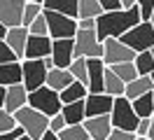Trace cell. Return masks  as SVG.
Here are the masks:
<instances>
[{"instance_id":"obj_10","label":"cell","mask_w":154,"mask_h":140,"mask_svg":"<svg viewBox=\"0 0 154 140\" xmlns=\"http://www.w3.org/2000/svg\"><path fill=\"white\" fill-rule=\"evenodd\" d=\"M28 0H0V21L7 28L23 26V9Z\"/></svg>"},{"instance_id":"obj_14","label":"cell","mask_w":154,"mask_h":140,"mask_svg":"<svg viewBox=\"0 0 154 140\" xmlns=\"http://www.w3.org/2000/svg\"><path fill=\"white\" fill-rule=\"evenodd\" d=\"M84 126H87L91 140H107V138H110V133H112V129H115V126H112V117H110V114L87 117Z\"/></svg>"},{"instance_id":"obj_25","label":"cell","mask_w":154,"mask_h":140,"mask_svg":"<svg viewBox=\"0 0 154 140\" xmlns=\"http://www.w3.org/2000/svg\"><path fill=\"white\" fill-rule=\"evenodd\" d=\"M133 107L138 112V117H152L154 114V91L143 93L133 101Z\"/></svg>"},{"instance_id":"obj_13","label":"cell","mask_w":154,"mask_h":140,"mask_svg":"<svg viewBox=\"0 0 154 140\" xmlns=\"http://www.w3.org/2000/svg\"><path fill=\"white\" fill-rule=\"evenodd\" d=\"M115 107V96L100 91V93H91L87 96V117H98V114H110Z\"/></svg>"},{"instance_id":"obj_3","label":"cell","mask_w":154,"mask_h":140,"mask_svg":"<svg viewBox=\"0 0 154 140\" xmlns=\"http://www.w3.org/2000/svg\"><path fill=\"white\" fill-rule=\"evenodd\" d=\"M28 105H33L35 110L45 112V114H49V117H54V114H58V112L63 110L61 91H56V89H51L49 84H45V86H40V89H35V91H30Z\"/></svg>"},{"instance_id":"obj_15","label":"cell","mask_w":154,"mask_h":140,"mask_svg":"<svg viewBox=\"0 0 154 140\" xmlns=\"http://www.w3.org/2000/svg\"><path fill=\"white\" fill-rule=\"evenodd\" d=\"M54 37L51 35H30L26 47V58H47L51 56Z\"/></svg>"},{"instance_id":"obj_32","label":"cell","mask_w":154,"mask_h":140,"mask_svg":"<svg viewBox=\"0 0 154 140\" xmlns=\"http://www.w3.org/2000/svg\"><path fill=\"white\" fill-rule=\"evenodd\" d=\"M28 30H30V35H49V21H47V17H45V12L28 26Z\"/></svg>"},{"instance_id":"obj_33","label":"cell","mask_w":154,"mask_h":140,"mask_svg":"<svg viewBox=\"0 0 154 140\" xmlns=\"http://www.w3.org/2000/svg\"><path fill=\"white\" fill-rule=\"evenodd\" d=\"M14 126H17V117H14V112H10L7 107H0V133L12 131Z\"/></svg>"},{"instance_id":"obj_18","label":"cell","mask_w":154,"mask_h":140,"mask_svg":"<svg viewBox=\"0 0 154 140\" xmlns=\"http://www.w3.org/2000/svg\"><path fill=\"white\" fill-rule=\"evenodd\" d=\"M23 82V65L21 61H10V63H0V84L12 86V84Z\"/></svg>"},{"instance_id":"obj_2","label":"cell","mask_w":154,"mask_h":140,"mask_svg":"<svg viewBox=\"0 0 154 140\" xmlns=\"http://www.w3.org/2000/svg\"><path fill=\"white\" fill-rule=\"evenodd\" d=\"M14 117H17V124H21L23 131L35 140H40L49 131V119H51V117L45 114V112H40V110H35L33 105L21 107L19 112H14Z\"/></svg>"},{"instance_id":"obj_37","label":"cell","mask_w":154,"mask_h":140,"mask_svg":"<svg viewBox=\"0 0 154 140\" xmlns=\"http://www.w3.org/2000/svg\"><path fill=\"white\" fill-rule=\"evenodd\" d=\"M66 126H68V121H66V117H63V112H58V114H54V117L49 119V129L56 131V133H61Z\"/></svg>"},{"instance_id":"obj_6","label":"cell","mask_w":154,"mask_h":140,"mask_svg":"<svg viewBox=\"0 0 154 140\" xmlns=\"http://www.w3.org/2000/svg\"><path fill=\"white\" fill-rule=\"evenodd\" d=\"M122 42L131 47L133 51H147L154 47V23L152 21H140L138 26H133L128 33L122 35Z\"/></svg>"},{"instance_id":"obj_51","label":"cell","mask_w":154,"mask_h":140,"mask_svg":"<svg viewBox=\"0 0 154 140\" xmlns=\"http://www.w3.org/2000/svg\"><path fill=\"white\" fill-rule=\"evenodd\" d=\"M152 79H154V73H152Z\"/></svg>"},{"instance_id":"obj_42","label":"cell","mask_w":154,"mask_h":140,"mask_svg":"<svg viewBox=\"0 0 154 140\" xmlns=\"http://www.w3.org/2000/svg\"><path fill=\"white\" fill-rule=\"evenodd\" d=\"M40 140H61V135H58L56 131H51V129H49V131H47V133H45V135H42Z\"/></svg>"},{"instance_id":"obj_47","label":"cell","mask_w":154,"mask_h":140,"mask_svg":"<svg viewBox=\"0 0 154 140\" xmlns=\"http://www.w3.org/2000/svg\"><path fill=\"white\" fill-rule=\"evenodd\" d=\"M135 140H154V138H149V135H138Z\"/></svg>"},{"instance_id":"obj_41","label":"cell","mask_w":154,"mask_h":140,"mask_svg":"<svg viewBox=\"0 0 154 140\" xmlns=\"http://www.w3.org/2000/svg\"><path fill=\"white\" fill-rule=\"evenodd\" d=\"M79 28H96V19H77Z\"/></svg>"},{"instance_id":"obj_44","label":"cell","mask_w":154,"mask_h":140,"mask_svg":"<svg viewBox=\"0 0 154 140\" xmlns=\"http://www.w3.org/2000/svg\"><path fill=\"white\" fill-rule=\"evenodd\" d=\"M7 30H10V28H7L2 21H0V40H5V37H7Z\"/></svg>"},{"instance_id":"obj_12","label":"cell","mask_w":154,"mask_h":140,"mask_svg":"<svg viewBox=\"0 0 154 140\" xmlns=\"http://www.w3.org/2000/svg\"><path fill=\"white\" fill-rule=\"evenodd\" d=\"M87 61H89V91H91V93L105 91V70H107V63L103 61V56H94V58H87Z\"/></svg>"},{"instance_id":"obj_50","label":"cell","mask_w":154,"mask_h":140,"mask_svg":"<svg viewBox=\"0 0 154 140\" xmlns=\"http://www.w3.org/2000/svg\"><path fill=\"white\" fill-rule=\"evenodd\" d=\"M152 54H154V47H152Z\"/></svg>"},{"instance_id":"obj_45","label":"cell","mask_w":154,"mask_h":140,"mask_svg":"<svg viewBox=\"0 0 154 140\" xmlns=\"http://www.w3.org/2000/svg\"><path fill=\"white\" fill-rule=\"evenodd\" d=\"M122 5L128 9V7H135V5H138V0H122Z\"/></svg>"},{"instance_id":"obj_43","label":"cell","mask_w":154,"mask_h":140,"mask_svg":"<svg viewBox=\"0 0 154 140\" xmlns=\"http://www.w3.org/2000/svg\"><path fill=\"white\" fill-rule=\"evenodd\" d=\"M5 98H7V86L0 84V107H5Z\"/></svg>"},{"instance_id":"obj_22","label":"cell","mask_w":154,"mask_h":140,"mask_svg":"<svg viewBox=\"0 0 154 140\" xmlns=\"http://www.w3.org/2000/svg\"><path fill=\"white\" fill-rule=\"evenodd\" d=\"M45 9H54V12H61V14H68V17H79V0H45L42 2Z\"/></svg>"},{"instance_id":"obj_28","label":"cell","mask_w":154,"mask_h":140,"mask_svg":"<svg viewBox=\"0 0 154 140\" xmlns=\"http://www.w3.org/2000/svg\"><path fill=\"white\" fill-rule=\"evenodd\" d=\"M58 135H61V140H89L91 138L84 124H68Z\"/></svg>"},{"instance_id":"obj_11","label":"cell","mask_w":154,"mask_h":140,"mask_svg":"<svg viewBox=\"0 0 154 140\" xmlns=\"http://www.w3.org/2000/svg\"><path fill=\"white\" fill-rule=\"evenodd\" d=\"M51 58H54V65H56V68H70L72 61H75V37L54 40Z\"/></svg>"},{"instance_id":"obj_4","label":"cell","mask_w":154,"mask_h":140,"mask_svg":"<svg viewBox=\"0 0 154 140\" xmlns=\"http://www.w3.org/2000/svg\"><path fill=\"white\" fill-rule=\"evenodd\" d=\"M112 117V126L115 129H124V131H135L140 124V117L133 107V101L126 96H117L115 98V107L110 112Z\"/></svg>"},{"instance_id":"obj_9","label":"cell","mask_w":154,"mask_h":140,"mask_svg":"<svg viewBox=\"0 0 154 140\" xmlns=\"http://www.w3.org/2000/svg\"><path fill=\"white\" fill-rule=\"evenodd\" d=\"M135 54L138 51H133L126 42H122V37H107V40H103V61L107 65L133 61Z\"/></svg>"},{"instance_id":"obj_1","label":"cell","mask_w":154,"mask_h":140,"mask_svg":"<svg viewBox=\"0 0 154 140\" xmlns=\"http://www.w3.org/2000/svg\"><path fill=\"white\" fill-rule=\"evenodd\" d=\"M140 21H143V17H140L138 5H135V7H128V9L122 7V9H112V12H103V14L96 19V30H98V37H100V40L122 37L133 26H138Z\"/></svg>"},{"instance_id":"obj_39","label":"cell","mask_w":154,"mask_h":140,"mask_svg":"<svg viewBox=\"0 0 154 140\" xmlns=\"http://www.w3.org/2000/svg\"><path fill=\"white\" fill-rule=\"evenodd\" d=\"M149 131H152V117H140V124H138L135 133L138 135H149Z\"/></svg>"},{"instance_id":"obj_7","label":"cell","mask_w":154,"mask_h":140,"mask_svg":"<svg viewBox=\"0 0 154 140\" xmlns=\"http://www.w3.org/2000/svg\"><path fill=\"white\" fill-rule=\"evenodd\" d=\"M75 56L94 58L103 56V40L98 37L96 28H79L75 35Z\"/></svg>"},{"instance_id":"obj_38","label":"cell","mask_w":154,"mask_h":140,"mask_svg":"<svg viewBox=\"0 0 154 140\" xmlns=\"http://www.w3.org/2000/svg\"><path fill=\"white\" fill-rule=\"evenodd\" d=\"M26 131H23V126L21 124H17L12 131H5V133H0V140H19L21 135H23Z\"/></svg>"},{"instance_id":"obj_36","label":"cell","mask_w":154,"mask_h":140,"mask_svg":"<svg viewBox=\"0 0 154 140\" xmlns=\"http://www.w3.org/2000/svg\"><path fill=\"white\" fill-rule=\"evenodd\" d=\"M135 138H138V133H135V131L112 129V133H110V138H107V140H135Z\"/></svg>"},{"instance_id":"obj_35","label":"cell","mask_w":154,"mask_h":140,"mask_svg":"<svg viewBox=\"0 0 154 140\" xmlns=\"http://www.w3.org/2000/svg\"><path fill=\"white\" fill-rule=\"evenodd\" d=\"M138 9H140L143 21H152V17H154V0H138Z\"/></svg>"},{"instance_id":"obj_52","label":"cell","mask_w":154,"mask_h":140,"mask_svg":"<svg viewBox=\"0 0 154 140\" xmlns=\"http://www.w3.org/2000/svg\"><path fill=\"white\" fill-rule=\"evenodd\" d=\"M152 23H154V17H152Z\"/></svg>"},{"instance_id":"obj_20","label":"cell","mask_w":154,"mask_h":140,"mask_svg":"<svg viewBox=\"0 0 154 140\" xmlns=\"http://www.w3.org/2000/svg\"><path fill=\"white\" fill-rule=\"evenodd\" d=\"M63 117L68 124H84L87 121V98L75 103H63Z\"/></svg>"},{"instance_id":"obj_34","label":"cell","mask_w":154,"mask_h":140,"mask_svg":"<svg viewBox=\"0 0 154 140\" xmlns=\"http://www.w3.org/2000/svg\"><path fill=\"white\" fill-rule=\"evenodd\" d=\"M10 61H21L17 51L7 45V40H0V63H10Z\"/></svg>"},{"instance_id":"obj_29","label":"cell","mask_w":154,"mask_h":140,"mask_svg":"<svg viewBox=\"0 0 154 140\" xmlns=\"http://www.w3.org/2000/svg\"><path fill=\"white\" fill-rule=\"evenodd\" d=\"M133 63L138 65V73L140 75H152L154 73V54H152V49L138 51L135 58H133Z\"/></svg>"},{"instance_id":"obj_46","label":"cell","mask_w":154,"mask_h":140,"mask_svg":"<svg viewBox=\"0 0 154 140\" xmlns=\"http://www.w3.org/2000/svg\"><path fill=\"white\" fill-rule=\"evenodd\" d=\"M19 140H35V138H30L28 133H23V135H21V138H19Z\"/></svg>"},{"instance_id":"obj_24","label":"cell","mask_w":154,"mask_h":140,"mask_svg":"<svg viewBox=\"0 0 154 140\" xmlns=\"http://www.w3.org/2000/svg\"><path fill=\"white\" fill-rule=\"evenodd\" d=\"M87 96H89V86L75 79L72 84H68L66 89L61 91V101L63 103H75V101H84Z\"/></svg>"},{"instance_id":"obj_53","label":"cell","mask_w":154,"mask_h":140,"mask_svg":"<svg viewBox=\"0 0 154 140\" xmlns=\"http://www.w3.org/2000/svg\"><path fill=\"white\" fill-rule=\"evenodd\" d=\"M89 140H91V138H89Z\"/></svg>"},{"instance_id":"obj_27","label":"cell","mask_w":154,"mask_h":140,"mask_svg":"<svg viewBox=\"0 0 154 140\" xmlns=\"http://www.w3.org/2000/svg\"><path fill=\"white\" fill-rule=\"evenodd\" d=\"M70 73H72V77H75L77 82L89 86V61L84 56H75V61L70 65Z\"/></svg>"},{"instance_id":"obj_31","label":"cell","mask_w":154,"mask_h":140,"mask_svg":"<svg viewBox=\"0 0 154 140\" xmlns=\"http://www.w3.org/2000/svg\"><path fill=\"white\" fill-rule=\"evenodd\" d=\"M42 12H45V5H42V2H33V0H28V2H26V9H23V26L28 28Z\"/></svg>"},{"instance_id":"obj_40","label":"cell","mask_w":154,"mask_h":140,"mask_svg":"<svg viewBox=\"0 0 154 140\" xmlns=\"http://www.w3.org/2000/svg\"><path fill=\"white\" fill-rule=\"evenodd\" d=\"M100 5H103L105 12H112V9H122V7H124L122 0H100Z\"/></svg>"},{"instance_id":"obj_17","label":"cell","mask_w":154,"mask_h":140,"mask_svg":"<svg viewBox=\"0 0 154 140\" xmlns=\"http://www.w3.org/2000/svg\"><path fill=\"white\" fill-rule=\"evenodd\" d=\"M28 37H30V30L26 26H17V28H10L7 30V45L17 51V56H19L21 61L26 58V47H28Z\"/></svg>"},{"instance_id":"obj_19","label":"cell","mask_w":154,"mask_h":140,"mask_svg":"<svg viewBox=\"0 0 154 140\" xmlns=\"http://www.w3.org/2000/svg\"><path fill=\"white\" fill-rule=\"evenodd\" d=\"M154 91V79H152V75H138L133 82H128L126 84V98H131V101H135L138 96H143V93H149Z\"/></svg>"},{"instance_id":"obj_8","label":"cell","mask_w":154,"mask_h":140,"mask_svg":"<svg viewBox=\"0 0 154 140\" xmlns=\"http://www.w3.org/2000/svg\"><path fill=\"white\" fill-rule=\"evenodd\" d=\"M21 65H23V84L28 91H35V89L47 84L49 68L45 65L42 58H23Z\"/></svg>"},{"instance_id":"obj_5","label":"cell","mask_w":154,"mask_h":140,"mask_svg":"<svg viewBox=\"0 0 154 140\" xmlns=\"http://www.w3.org/2000/svg\"><path fill=\"white\" fill-rule=\"evenodd\" d=\"M45 17L49 21V35L54 40L75 37L77 30H79V21L75 17H68V14H61V12H54V9H45Z\"/></svg>"},{"instance_id":"obj_16","label":"cell","mask_w":154,"mask_h":140,"mask_svg":"<svg viewBox=\"0 0 154 140\" xmlns=\"http://www.w3.org/2000/svg\"><path fill=\"white\" fill-rule=\"evenodd\" d=\"M28 96L30 91L26 89V84H12L7 86V98H5V107L10 112H19L21 107H26L28 105Z\"/></svg>"},{"instance_id":"obj_48","label":"cell","mask_w":154,"mask_h":140,"mask_svg":"<svg viewBox=\"0 0 154 140\" xmlns=\"http://www.w3.org/2000/svg\"><path fill=\"white\" fill-rule=\"evenodd\" d=\"M149 138H154V114H152V131H149Z\"/></svg>"},{"instance_id":"obj_21","label":"cell","mask_w":154,"mask_h":140,"mask_svg":"<svg viewBox=\"0 0 154 140\" xmlns=\"http://www.w3.org/2000/svg\"><path fill=\"white\" fill-rule=\"evenodd\" d=\"M75 82V77L70 73V68H51L47 75V84L51 89H56V91H63L68 84Z\"/></svg>"},{"instance_id":"obj_23","label":"cell","mask_w":154,"mask_h":140,"mask_svg":"<svg viewBox=\"0 0 154 140\" xmlns=\"http://www.w3.org/2000/svg\"><path fill=\"white\" fill-rule=\"evenodd\" d=\"M105 93H110V96H124L126 93V82L119 77V75L107 65V70H105Z\"/></svg>"},{"instance_id":"obj_30","label":"cell","mask_w":154,"mask_h":140,"mask_svg":"<svg viewBox=\"0 0 154 140\" xmlns=\"http://www.w3.org/2000/svg\"><path fill=\"white\" fill-rule=\"evenodd\" d=\"M110 68H112V70H115L117 75H119V77H122V79H124L126 84L128 82H133L135 77H138V65L133 63V61H124V63H115V65H110Z\"/></svg>"},{"instance_id":"obj_49","label":"cell","mask_w":154,"mask_h":140,"mask_svg":"<svg viewBox=\"0 0 154 140\" xmlns=\"http://www.w3.org/2000/svg\"><path fill=\"white\" fill-rule=\"evenodd\" d=\"M33 2H45V0H33Z\"/></svg>"},{"instance_id":"obj_26","label":"cell","mask_w":154,"mask_h":140,"mask_svg":"<svg viewBox=\"0 0 154 140\" xmlns=\"http://www.w3.org/2000/svg\"><path fill=\"white\" fill-rule=\"evenodd\" d=\"M105 9L100 0H79V17L77 19H98Z\"/></svg>"}]
</instances>
